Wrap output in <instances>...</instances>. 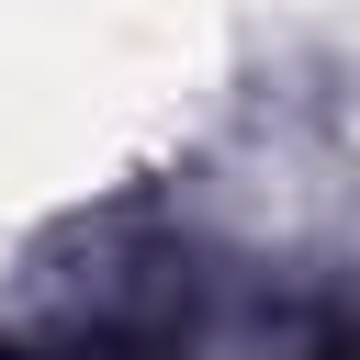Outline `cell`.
<instances>
[{
    "mask_svg": "<svg viewBox=\"0 0 360 360\" xmlns=\"http://www.w3.org/2000/svg\"><path fill=\"white\" fill-rule=\"evenodd\" d=\"M338 360H360V349H338Z\"/></svg>",
    "mask_w": 360,
    "mask_h": 360,
    "instance_id": "cell-1",
    "label": "cell"
}]
</instances>
